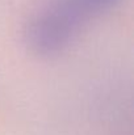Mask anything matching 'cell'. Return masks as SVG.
<instances>
[{
  "label": "cell",
  "instance_id": "cell-1",
  "mask_svg": "<svg viewBox=\"0 0 134 135\" xmlns=\"http://www.w3.org/2000/svg\"><path fill=\"white\" fill-rule=\"evenodd\" d=\"M120 0H50L28 22L25 42L40 56L64 51L89 20L113 9Z\"/></svg>",
  "mask_w": 134,
  "mask_h": 135
}]
</instances>
